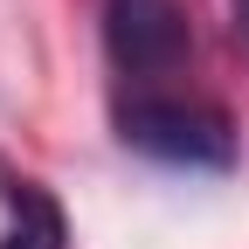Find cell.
I'll list each match as a JSON object with an SVG mask.
<instances>
[{
  "mask_svg": "<svg viewBox=\"0 0 249 249\" xmlns=\"http://www.w3.org/2000/svg\"><path fill=\"white\" fill-rule=\"evenodd\" d=\"M0 201H7V235H0V249H62L70 242L62 208H55V194L42 180H14L0 166Z\"/></svg>",
  "mask_w": 249,
  "mask_h": 249,
  "instance_id": "3",
  "label": "cell"
},
{
  "mask_svg": "<svg viewBox=\"0 0 249 249\" xmlns=\"http://www.w3.org/2000/svg\"><path fill=\"white\" fill-rule=\"evenodd\" d=\"M229 7H235V35L249 42V0H229Z\"/></svg>",
  "mask_w": 249,
  "mask_h": 249,
  "instance_id": "4",
  "label": "cell"
},
{
  "mask_svg": "<svg viewBox=\"0 0 249 249\" xmlns=\"http://www.w3.org/2000/svg\"><path fill=\"white\" fill-rule=\"evenodd\" d=\"M104 55L118 76H173L194 55V28H187L180 0H104Z\"/></svg>",
  "mask_w": 249,
  "mask_h": 249,
  "instance_id": "2",
  "label": "cell"
},
{
  "mask_svg": "<svg viewBox=\"0 0 249 249\" xmlns=\"http://www.w3.org/2000/svg\"><path fill=\"white\" fill-rule=\"evenodd\" d=\"M118 139L145 152L160 166L187 173H229L235 166V124L222 104H194V97H132L118 111Z\"/></svg>",
  "mask_w": 249,
  "mask_h": 249,
  "instance_id": "1",
  "label": "cell"
}]
</instances>
